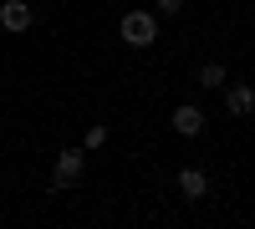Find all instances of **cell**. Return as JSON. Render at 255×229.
Segmentation results:
<instances>
[{"label":"cell","instance_id":"obj_8","mask_svg":"<svg viewBox=\"0 0 255 229\" xmlns=\"http://www.w3.org/2000/svg\"><path fill=\"white\" fill-rule=\"evenodd\" d=\"M102 143H108V128H102V122H97V128H87V138H82V148H102Z\"/></svg>","mask_w":255,"mask_h":229},{"label":"cell","instance_id":"obj_2","mask_svg":"<svg viewBox=\"0 0 255 229\" xmlns=\"http://www.w3.org/2000/svg\"><path fill=\"white\" fill-rule=\"evenodd\" d=\"M82 173H87V148H61L56 153L51 189H72V183H82Z\"/></svg>","mask_w":255,"mask_h":229},{"label":"cell","instance_id":"obj_6","mask_svg":"<svg viewBox=\"0 0 255 229\" xmlns=\"http://www.w3.org/2000/svg\"><path fill=\"white\" fill-rule=\"evenodd\" d=\"M179 194H184V199H204V194H209V173L199 168V163L179 168Z\"/></svg>","mask_w":255,"mask_h":229},{"label":"cell","instance_id":"obj_4","mask_svg":"<svg viewBox=\"0 0 255 229\" xmlns=\"http://www.w3.org/2000/svg\"><path fill=\"white\" fill-rule=\"evenodd\" d=\"M0 26H5V31H31L36 26L31 0H5V5H0Z\"/></svg>","mask_w":255,"mask_h":229},{"label":"cell","instance_id":"obj_3","mask_svg":"<svg viewBox=\"0 0 255 229\" xmlns=\"http://www.w3.org/2000/svg\"><path fill=\"white\" fill-rule=\"evenodd\" d=\"M225 112L230 117H250L255 112V87L250 81H225Z\"/></svg>","mask_w":255,"mask_h":229},{"label":"cell","instance_id":"obj_5","mask_svg":"<svg viewBox=\"0 0 255 229\" xmlns=\"http://www.w3.org/2000/svg\"><path fill=\"white\" fill-rule=\"evenodd\" d=\"M174 133H179V138H199V133H204V107H194V102L174 107Z\"/></svg>","mask_w":255,"mask_h":229},{"label":"cell","instance_id":"obj_9","mask_svg":"<svg viewBox=\"0 0 255 229\" xmlns=\"http://www.w3.org/2000/svg\"><path fill=\"white\" fill-rule=\"evenodd\" d=\"M184 5H189V0H153V10H158V15H179Z\"/></svg>","mask_w":255,"mask_h":229},{"label":"cell","instance_id":"obj_10","mask_svg":"<svg viewBox=\"0 0 255 229\" xmlns=\"http://www.w3.org/2000/svg\"><path fill=\"white\" fill-rule=\"evenodd\" d=\"M0 36H5V26H0Z\"/></svg>","mask_w":255,"mask_h":229},{"label":"cell","instance_id":"obj_1","mask_svg":"<svg viewBox=\"0 0 255 229\" xmlns=\"http://www.w3.org/2000/svg\"><path fill=\"white\" fill-rule=\"evenodd\" d=\"M123 46H153V41H158V10H128L123 15Z\"/></svg>","mask_w":255,"mask_h":229},{"label":"cell","instance_id":"obj_7","mask_svg":"<svg viewBox=\"0 0 255 229\" xmlns=\"http://www.w3.org/2000/svg\"><path fill=\"white\" fill-rule=\"evenodd\" d=\"M194 81H199V87H225V67H220V61H199V67H194Z\"/></svg>","mask_w":255,"mask_h":229}]
</instances>
